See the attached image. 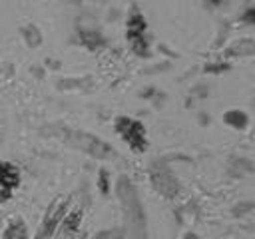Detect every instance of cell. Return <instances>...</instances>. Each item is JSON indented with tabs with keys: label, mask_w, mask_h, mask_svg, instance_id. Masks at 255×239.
Wrapping results in <instances>:
<instances>
[{
	"label": "cell",
	"mask_w": 255,
	"mask_h": 239,
	"mask_svg": "<svg viewBox=\"0 0 255 239\" xmlns=\"http://www.w3.org/2000/svg\"><path fill=\"white\" fill-rule=\"evenodd\" d=\"M118 127L120 131L124 133V137L129 141V145L133 149H145V137H143V127L133 121V120H128V118H122L118 120Z\"/></svg>",
	"instance_id": "obj_1"
},
{
	"label": "cell",
	"mask_w": 255,
	"mask_h": 239,
	"mask_svg": "<svg viewBox=\"0 0 255 239\" xmlns=\"http://www.w3.org/2000/svg\"><path fill=\"white\" fill-rule=\"evenodd\" d=\"M0 183L4 185V187H14L16 183H18V171H16V167H12L10 163H2L0 165Z\"/></svg>",
	"instance_id": "obj_2"
},
{
	"label": "cell",
	"mask_w": 255,
	"mask_h": 239,
	"mask_svg": "<svg viewBox=\"0 0 255 239\" xmlns=\"http://www.w3.org/2000/svg\"><path fill=\"white\" fill-rule=\"evenodd\" d=\"M213 2H217V0H213Z\"/></svg>",
	"instance_id": "obj_3"
}]
</instances>
